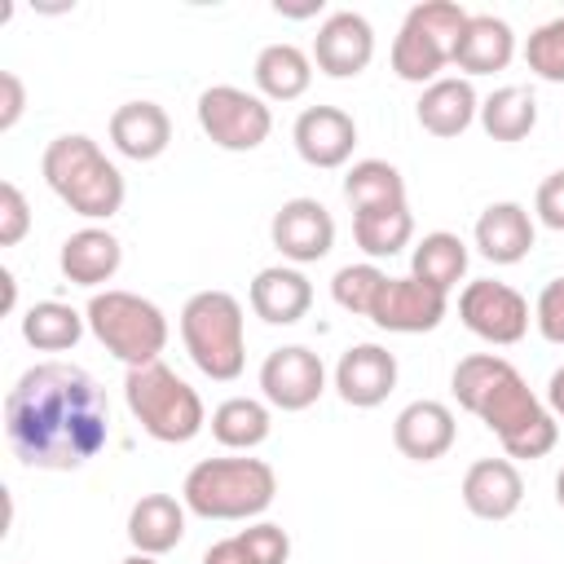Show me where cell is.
<instances>
[{"label":"cell","mask_w":564,"mask_h":564,"mask_svg":"<svg viewBox=\"0 0 564 564\" xmlns=\"http://www.w3.org/2000/svg\"><path fill=\"white\" fill-rule=\"evenodd\" d=\"M4 436L35 471H79L110 441V401L75 361H35L4 397Z\"/></svg>","instance_id":"1"},{"label":"cell","mask_w":564,"mask_h":564,"mask_svg":"<svg viewBox=\"0 0 564 564\" xmlns=\"http://www.w3.org/2000/svg\"><path fill=\"white\" fill-rule=\"evenodd\" d=\"M454 401L476 414L502 445L507 458H546L560 441L555 414L538 401L524 375L498 352H471L449 375Z\"/></svg>","instance_id":"2"},{"label":"cell","mask_w":564,"mask_h":564,"mask_svg":"<svg viewBox=\"0 0 564 564\" xmlns=\"http://www.w3.org/2000/svg\"><path fill=\"white\" fill-rule=\"evenodd\" d=\"M40 172L48 181V189L84 220H110L123 198H128V185H123V172L101 154V145L88 137V132H62L44 145V159H40Z\"/></svg>","instance_id":"3"},{"label":"cell","mask_w":564,"mask_h":564,"mask_svg":"<svg viewBox=\"0 0 564 564\" xmlns=\"http://www.w3.org/2000/svg\"><path fill=\"white\" fill-rule=\"evenodd\" d=\"M278 498V471L264 458H203L185 471L181 502L203 520H256Z\"/></svg>","instance_id":"4"},{"label":"cell","mask_w":564,"mask_h":564,"mask_svg":"<svg viewBox=\"0 0 564 564\" xmlns=\"http://www.w3.org/2000/svg\"><path fill=\"white\" fill-rule=\"evenodd\" d=\"M181 344L189 352V361L216 379V383H229L242 375L247 366V317H242V304L212 286V291H194L181 308Z\"/></svg>","instance_id":"5"},{"label":"cell","mask_w":564,"mask_h":564,"mask_svg":"<svg viewBox=\"0 0 564 564\" xmlns=\"http://www.w3.org/2000/svg\"><path fill=\"white\" fill-rule=\"evenodd\" d=\"M123 401H128L132 419L141 423V432L154 436L159 445H185L207 423L203 397L163 361L132 366L123 379Z\"/></svg>","instance_id":"6"},{"label":"cell","mask_w":564,"mask_h":564,"mask_svg":"<svg viewBox=\"0 0 564 564\" xmlns=\"http://www.w3.org/2000/svg\"><path fill=\"white\" fill-rule=\"evenodd\" d=\"M84 317H88L93 339L110 357H119L128 370L159 361V352L167 348V317H163V308L154 300L137 295V291H119V286L93 291Z\"/></svg>","instance_id":"7"},{"label":"cell","mask_w":564,"mask_h":564,"mask_svg":"<svg viewBox=\"0 0 564 564\" xmlns=\"http://www.w3.org/2000/svg\"><path fill=\"white\" fill-rule=\"evenodd\" d=\"M467 26V9L454 0H423L401 18L392 40V70L405 84H436L441 70L454 62V44Z\"/></svg>","instance_id":"8"},{"label":"cell","mask_w":564,"mask_h":564,"mask_svg":"<svg viewBox=\"0 0 564 564\" xmlns=\"http://www.w3.org/2000/svg\"><path fill=\"white\" fill-rule=\"evenodd\" d=\"M198 128L212 145L229 150V154H247L256 145L269 141L273 132V115H269V101L260 93H247V88H234V84H212L198 93Z\"/></svg>","instance_id":"9"},{"label":"cell","mask_w":564,"mask_h":564,"mask_svg":"<svg viewBox=\"0 0 564 564\" xmlns=\"http://www.w3.org/2000/svg\"><path fill=\"white\" fill-rule=\"evenodd\" d=\"M458 317L476 339H485L494 348H511L529 335V300L516 286L494 282V278H476L463 286Z\"/></svg>","instance_id":"10"},{"label":"cell","mask_w":564,"mask_h":564,"mask_svg":"<svg viewBox=\"0 0 564 564\" xmlns=\"http://www.w3.org/2000/svg\"><path fill=\"white\" fill-rule=\"evenodd\" d=\"M260 392L273 410H308L326 392V366L304 344H282L260 361Z\"/></svg>","instance_id":"11"},{"label":"cell","mask_w":564,"mask_h":564,"mask_svg":"<svg viewBox=\"0 0 564 564\" xmlns=\"http://www.w3.org/2000/svg\"><path fill=\"white\" fill-rule=\"evenodd\" d=\"M445 308H449V295L419 282V278H388L375 295V308H370V322L379 330H392V335H423V330H436L445 322Z\"/></svg>","instance_id":"12"},{"label":"cell","mask_w":564,"mask_h":564,"mask_svg":"<svg viewBox=\"0 0 564 564\" xmlns=\"http://www.w3.org/2000/svg\"><path fill=\"white\" fill-rule=\"evenodd\" d=\"M269 238L282 251V260L317 264L335 247V216L317 198H286L269 220Z\"/></svg>","instance_id":"13"},{"label":"cell","mask_w":564,"mask_h":564,"mask_svg":"<svg viewBox=\"0 0 564 564\" xmlns=\"http://www.w3.org/2000/svg\"><path fill=\"white\" fill-rule=\"evenodd\" d=\"M370 57H375V26L352 9L330 13L313 35V66L330 79L361 75L370 66Z\"/></svg>","instance_id":"14"},{"label":"cell","mask_w":564,"mask_h":564,"mask_svg":"<svg viewBox=\"0 0 564 564\" xmlns=\"http://www.w3.org/2000/svg\"><path fill=\"white\" fill-rule=\"evenodd\" d=\"M291 141H295V154L308 167L330 172V167H344L352 159L357 123L339 106H308V110H300V119L291 128Z\"/></svg>","instance_id":"15"},{"label":"cell","mask_w":564,"mask_h":564,"mask_svg":"<svg viewBox=\"0 0 564 564\" xmlns=\"http://www.w3.org/2000/svg\"><path fill=\"white\" fill-rule=\"evenodd\" d=\"M463 507L476 520H511L524 502V476L511 458H476L463 471Z\"/></svg>","instance_id":"16"},{"label":"cell","mask_w":564,"mask_h":564,"mask_svg":"<svg viewBox=\"0 0 564 564\" xmlns=\"http://www.w3.org/2000/svg\"><path fill=\"white\" fill-rule=\"evenodd\" d=\"M397 388V357L383 344H352L335 366V392L352 410H375Z\"/></svg>","instance_id":"17"},{"label":"cell","mask_w":564,"mask_h":564,"mask_svg":"<svg viewBox=\"0 0 564 564\" xmlns=\"http://www.w3.org/2000/svg\"><path fill=\"white\" fill-rule=\"evenodd\" d=\"M454 436H458V419L445 401H410L397 419H392V445L414 458V463H436L454 449Z\"/></svg>","instance_id":"18"},{"label":"cell","mask_w":564,"mask_h":564,"mask_svg":"<svg viewBox=\"0 0 564 564\" xmlns=\"http://www.w3.org/2000/svg\"><path fill=\"white\" fill-rule=\"evenodd\" d=\"M251 313L269 326H295L313 308V282L295 264H269L251 278Z\"/></svg>","instance_id":"19"},{"label":"cell","mask_w":564,"mask_h":564,"mask_svg":"<svg viewBox=\"0 0 564 564\" xmlns=\"http://www.w3.org/2000/svg\"><path fill=\"white\" fill-rule=\"evenodd\" d=\"M533 216L524 203H489L476 220V251L489 260V264H520L529 251H533Z\"/></svg>","instance_id":"20"},{"label":"cell","mask_w":564,"mask_h":564,"mask_svg":"<svg viewBox=\"0 0 564 564\" xmlns=\"http://www.w3.org/2000/svg\"><path fill=\"white\" fill-rule=\"evenodd\" d=\"M476 115H480V97L463 75H441L419 93V106H414L419 128L432 137H463Z\"/></svg>","instance_id":"21"},{"label":"cell","mask_w":564,"mask_h":564,"mask_svg":"<svg viewBox=\"0 0 564 564\" xmlns=\"http://www.w3.org/2000/svg\"><path fill=\"white\" fill-rule=\"evenodd\" d=\"M110 145L132 159V163H150L172 145V119L159 101H123L110 115Z\"/></svg>","instance_id":"22"},{"label":"cell","mask_w":564,"mask_h":564,"mask_svg":"<svg viewBox=\"0 0 564 564\" xmlns=\"http://www.w3.org/2000/svg\"><path fill=\"white\" fill-rule=\"evenodd\" d=\"M516 57V31L494 13H467V26L454 44V66L467 75H494L507 70Z\"/></svg>","instance_id":"23"},{"label":"cell","mask_w":564,"mask_h":564,"mask_svg":"<svg viewBox=\"0 0 564 564\" xmlns=\"http://www.w3.org/2000/svg\"><path fill=\"white\" fill-rule=\"evenodd\" d=\"M57 264H62L66 282L93 291V286H101V282H110V278L119 273V264H123V247H119V238H115L110 229H101V225H84V229H75V234L62 242Z\"/></svg>","instance_id":"24"},{"label":"cell","mask_w":564,"mask_h":564,"mask_svg":"<svg viewBox=\"0 0 564 564\" xmlns=\"http://www.w3.org/2000/svg\"><path fill=\"white\" fill-rule=\"evenodd\" d=\"M185 502L172 494H141L128 511V542L141 555H167L185 538Z\"/></svg>","instance_id":"25"},{"label":"cell","mask_w":564,"mask_h":564,"mask_svg":"<svg viewBox=\"0 0 564 564\" xmlns=\"http://www.w3.org/2000/svg\"><path fill=\"white\" fill-rule=\"evenodd\" d=\"M251 75H256V88H260L264 101H295V97H304L308 84H313V53H304V48L291 44V40L264 44V48L256 53Z\"/></svg>","instance_id":"26"},{"label":"cell","mask_w":564,"mask_h":564,"mask_svg":"<svg viewBox=\"0 0 564 564\" xmlns=\"http://www.w3.org/2000/svg\"><path fill=\"white\" fill-rule=\"evenodd\" d=\"M467 273V242L449 229H436V234H423L410 251V278L436 286V291H454Z\"/></svg>","instance_id":"27"},{"label":"cell","mask_w":564,"mask_h":564,"mask_svg":"<svg viewBox=\"0 0 564 564\" xmlns=\"http://www.w3.org/2000/svg\"><path fill=\"white\" fill-rule=\"evenodd\" d=\"M269 432H273L269 401H256V397H225V401L212 410V436H216L225 449L251 454L256 445L269 441Z\"/></svg>","instance_id":"28"},{"label":"cell","mask_w":564,"mask_h":564,"mask_svg":"<svg viewBox=\"0 0 564 564\" xmlns=\"http://www.w3.org/2000/svg\"><path fill=\"white\" fill-rule=\"evenodd\" d=\"M476 119L494 141H524L538 123V97L524 84H502L480 101Z\"/></svg>","instance_id":"29"},{"label":"cell","mask_w":564,"mask_h":564,"mask_svg":"<svg viewBox=\"0 0 564 564\" xmlns=\"http://www.w3.org/2000/svg\"><path fill=\"white\" fill-rule=\"evenodd\" d=\"M344 198H348L352 216L375 212V207H401L405 203V176L388 159H361L344 176Z\"/></svg>","instance_id":"30"},{"label":"cell","mask_w":564,"mask_h":564,"mask_svg":"<svg viewBox=\"0 0 564 564\" xmlns=\"http://www.w3.org/2000/svg\"><path fill=\"white\" fill-rule=\"evenodd\" d=\"M84 326H88V317L79 308L62 304V300H40V304H31L22 313V339L31 348H40V352H66V348H75L79 335H84Z\"/></svg>","instance_id":"31"},{"label":"cell","mask_w":564,"mask_h":564,"mask_svg":"<svg viewBox=\"0 0 564 564\" xmlns=\"http://www.w3.org/2000/svg\"><path fill=\"white\" fill-rule=\"evenodd\" d=\"M352 238H357V247H361L370 260L397 256V251H401V247H410V238H414L410 203H401V207L357 212V216H352Z\"/></svg>","instance_id":"32"},{"label":"cell","mask_w":564,"mask_h":564,"mask_svg":"<svg viewBox=\"0 0 564 564\" xmlns=\"http://www.w3.org/2000/svg\"><path fill=\"white\" fill-rule=\"evenodd\" d=\"M383 282H388V273H383L375 260H361V264H344V269L330 278V295H335V304H339L344 313L370 317L375 295H379Z\"/></svg>","instance_id":"33"},{"label":"cell","mask_w":564,"mask_h":564,"mask_svg":"<svg viewBox=\"0 0 564 564\" xmlns=\"http://www.w3.org/2000/svg\"><path fill=\"white\" fill-rule=\"evenodd\" d=\"M524 66L546 79V84H564V13L533 26L524 40Z\"/></svg>","instance_id":"34"},{"label":"cell","mask_w":564,"mask_h":564,"mask_svg":"<svg viewBox=\"0 0 564 564\" xmlns=\"http://www.w3.org/2000/svg\"><path fill=\"white\" fill-rule=\"evenodd\" d=\"M31 229V203L13 181H0V247H18Z\"/></svg>","instance_id":"35"},{"label":"cell","mask_w":564,"mask_h":564,"mask_svg":"<svg viewBox=\"0 0 564 564\" xmlns=\"http://www.w3.org/2000/svg\"><path fill=\"white\" fill-rule=\"evenodd\" d=\"M238 538L247 542V551H251L256 564H286V555H291V538H286L282 524L256 520V524H247Z\"/></svg>","instance_id":"36"},{"label":"cell","mask_w":564,"mask_h":564,"mask_svg":"<svg viewBox=\"0 0 564 564\" xmlns=\"http://www.w3.org/2000/svg\"><path fill=\"white\" fill-rule=\"evenodd\" d=\"M533 326L546 344H564V278H551L533 304Z\"/></svg>","instance_id":"37"},{"label":"cell","mask_w":564,"mask_h":564,"mask_svg":"<svg viewBox=\"0 0 564 564\" xmlns=\"http://www.w3.org/2000/svg\"><path fill=\"white\" fill-rule=\"evenodd\" d=\"M533 212H538V220H542L546 229L564 234V167L551 172V176L538 185V194H533Z\"/></svg>","instance_id":"38"},{"label":"cell","mask_w":564,"mask_h":564,"mask_svg":"<svg viewBox=\"0 0 564 564\" xmlns=\"http://www.w3.org/2000/svg\"><path fill=\"white\" fill-rule=\"evenodd\" d=\"M26 110V88L18 70H0V132H9Z\"/></svg>","instance_id":"39"},{"label":"cell","mask_w":564,"mask_h":564,"mask_svg":"<svg viewBox=\"0 0 564 564\" xmlns=\"http://www.w3.org/2000/svg\"><path fill=\"white\" fill-rule=\"evenodd\" d=\"M203 564H256V560H251L247 542L234 533V538H220V542H212V546L203 551Z\"/></svg>","instance_id":"40"},{"label":"cell","mask_w":564,"mask_h":564,"mask_svg":"<svg viewBox=\"0 0 564 564\" xmlns=\"http://www.w3.org/2000/svg\"><path fill=\"white\" fill-rule=\"evenodd\" d=\"M546 410H551L555 419H564V366L551 370V379H546Z\"/></svg>","instance_id":"41"},{"label":"cell","mask_w":564,"mask_h":564,"mask_svg":"<svg viewBox=\"0 0 564 564\" xmlns=\"http://www.w3.org/2000/svg\"><path fill=\"white\" fill-rule=\"evenodd\" d=\"M0 282H4V308H13V300H18V282H13V273L4 269V273H0Z\"/></svg>","instance_id":"42"},{"label":"cell","mask_w":564,"mask_h":564,"mask_svg":"<svg viewBox=\"0 0 564 564\" xmlns=\"http://www.w3.org/2000/svg\"><path fill=\"white\" fill-rule=\"evenodd\" d=\"M119 564H159V555H141V551H132V555H123Z\"/></svg>","instance_id":"43"},{"label":"cell","mask_w":564,"mask_h":564,"mask_svg":"<svg viewBox=\"0 0 564 564\" xmlns=\"http://www.w3.org/2000/svg\"><path fill=\"white\" fill-rule=\"evenodd\" d=\"M555 502H560V511H564V467H560V476H555Z\"/></svg>","instance_id":"44"}]
</instances>
